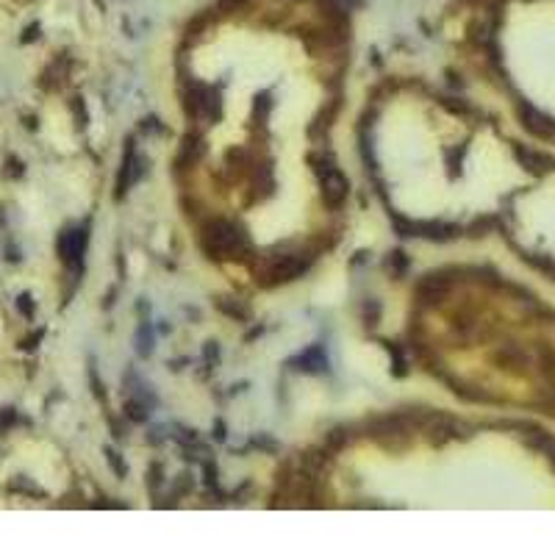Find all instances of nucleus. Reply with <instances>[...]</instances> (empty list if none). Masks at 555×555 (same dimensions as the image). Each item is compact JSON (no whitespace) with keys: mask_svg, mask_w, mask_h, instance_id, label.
Returning <instances> with one entry per match:
<instances>
[{"mask_svg":"<svg viewBox=\"0 0 555 555\" xmlns=\"http://www.w3.org/2000/svg\"><path fill=\"white\" fill-rule=\"evenodd\" d=\"M200 244L209 258L225 261V258H239L250 250V239L244 228L234 220H209L200 231Z\"/></svg>","mask_w":555,"mask_h":555,"instance_id":"1","label":"nucleus"},{"mask_svg":"<svg viewBox=\"0 0 555 555\" xmlns=\"http://www.w3.org/2000/svg\"><path fill=\"white\" fill-rule=\"evenodd\" d=\"M314 255L309 253H281V255H272L267 258V264L261 267V283L264 286H278V283H292L297 281L300 275L309 272Z\"/></svg>","mask_w":555,"mask_h":555,"instance_id":"2","label":"nucleus"},{"mask_svg":"<svg viewBox=\"0 0 555 555\" xmlns=\"http://www.w3.org/2000/svg\"><path fill=\"white\" fill-rule=\"evenodd\" d=\"M367 436H372L381 447L386 450H402L411 439V419L405 414H386V416H375L367 425Z\"/></svg>","mask_w":555,"mask_h":555,"instance_id":"3","label":"nucleus"},{"mask_svg":"<svg viewBox=\"0 0 555 555\" xmlns=\"http://www.w3.org/2000/svg\"><path fill=\"white\" fill-rule=\"evenodd\" d=\"M186 114L197 122H214L223 117V103H220V94L203 83H189L186 89Z\"/></svg>","mask_w":555,"mask_h":555,"instance_id":"4","label":"nucleus"},{"mask_svg":"<svg viewBox=\"0 0 555 555\" xmlns=\"http://www.w3.org/2000/svg\"><path fill=\"white\" fill-rule=\"evenodd\" d=\"M319 172V192H322V203L328 209H342L347 195H350V181L342 175V169L328 161L325 167H317Z\"/></svg>","mask_w":555,"mask_h":555,"instance_id":"5","label":"nucleus"},{"mask_svg":"<svg viewBox=\"0 0 555 555\" xmlns=\"http://www.w3.org/2000/svg\"><path fill=\"white\" fill-rule=\"evenodd\" d=\"M395 225L400 231V237H419V239H430V241H447V239L458 237V228L456 225H447V223H436V220H402V217H395Z\"/></svg>","mask_w":555,"mask_h":555,"instance_id":"6","label":"nucleus"},{"mask_svg":"<svg viewBox=\"0 0 555 555\" xmlns=\"http://www.w3.org/2000/svg\"><path fill=\"white\" fill-rule=\"evenodd\" d=\"M519 122L528 134H533L536 139H547V142H555V120L547 117L545 111L533 108L531 103H519Z\"/></svg>","mask_w":555,"mask_h":555,"instance_id":"7","label":"nucleus"},{"mask_svg":"<svg viewBox=\"0 0 555 555\" xmlns=\"http://www.w3.org/2000/svg\"><path fill=\"white\" fill-rule=\"evenodd\" d=\"M86 241H89V228H73V231H64L59 237V255L67 267H80L83 261V253H86Z\"/></svg>","mask_w":555,"mask_h":555,"instance_id":"8","label":"nucleus"},{"mask_svg":"<svg viewBox=\"0 0 555 555\" xmlns=\"http://www.w3.org/2000/svg\"><path fill=\"white\" fill-rule=\"evenodd\" d=\"M145 164L148 161L139 159L136 156V150H134V142H128V153H125V159H122V169H120V178H117V200L142 178V172H145Z\"/></svg>","mask_w":555,"mask_h":555,"instance_id":"9","label":"nucleus"},{"mask_svg":"<svg viewBox=\"0 0 555 555\" xmlns=\"http://www.w3.org/2000/svg\"><path fill=\"white\" fill-rule=\"evenodd\" d=\"M514 156L533 175H547L550 169H555V161L550 156H545V153H539L533 148H525V145H514Z\"/></svg>","mask_w":555,"mask_h":555,"instance_id":"10","label":"nucleus"},{"mask_svg":"<svg viewBox=\"0 0 555 555\" xmlns=\"http://www.w3.org/2000/svg\"><path fill=\"white\" fill-rule=\"evenodd\" d=\"M295 364H300L297 370H306V372H322L328 370V356L322 353V347H309L295 358Z\"/></svg>","mask_w":555,"mask_h":555,"instance_id":"11","label":"nucleus"},{"mask_svg":"<svg viewBox=\"0 0 555 555\" xmlns=\"http://www.w3.org/2000/svg\"><path fill=\"white\" fill-rule=\"evenodd\" d=\"M203 153H206L203 139H200V136H186V142H183V148H181V159H178V164L192 167V164H197V161L203 159Z\"/></svg>","mask_w":555,"mask_h":555,"instance_id":"12","label":"nucleus"},{"mask_svg":"<svg viewBox=\"0 0 555 555\" xmlns=\"http://www.w3.org/2000/svg\"><path fill=\"white\" fill-rule=\"evenodd\" d=\"M217 309L223 311V314H228L231 319H237V322H244V319L250 317V309L244 306V303H234V297H217Z\"/></svg>","mask_w":555,"mask_h":555,"instance_id":"13","label":"nucleus"},{"mask_svg":"<svg viewBox=\"0 0 555 555\" xmlns=\"http://www.w3.org/2000/svg\"><path fill=\"white\" fill-rule=\"evenodd\" d=\"M531 444L533 447H539L547 458H550V464L555 467V439L553 436H547V433H542V430H536L533 436H531Z\"/></svg>","mask_w":555,"mask_h":555,"instance_id":"14","label":"nucleus"},{"mask_svg":"<svg viewBox=\"0 0 555 555\" xmlns=\"http://www.w3.org/2000/svg\"><path fill=\"white\" fill-rule=\"evenodd\" d=\"M103 453H106V461L111 464V470H114L117 475H120V477H125V475H128V467H125V461L120 458V453H117V450H111V447H106Z\"/></svg>","mask_w":555,"mask_h":555,"instance_id":"15","label":"nucleus"},{"mask_svg":"<svg viewBox=\"0 0 555 555\" xmlns=\"http://www.w3.org/2000/svg\"><path fill=\"white\" fill-rule=\"evenodd\" d=\"M389 267H395V275H402V269L408 267V258H405V253H402V250H395V253H392Z\"/></svg>","mask_w":555,"mask_h":555,"instance_id":"16","label":"nucleus"},{"mask_svg":"<svg viewBox=\"0 0 555 555\" xmlns=\"http://www.w3.org/2000/svg\"><path fill=\"white\" fill-rule=\"evenodd\" d=\"M17 306H20V311H22L25 317H34V300H31V295H20Z\"/></svg>","mask_w":555,"mask_h":555,"instance_id":"17","label":"nucleus"},{"mask_svg":"<svg viewBox=\"0 0 555 555\" xmlns=\"http://www.w3.org/2000/svg\"><path fill=\"white\" fill-rule=\"evenodd\" d=\"M244 3H247V0H217V8L228 14V11H237V8H241Z\"/></svg>","mask_w":555,"mask_h":555,"instance_id":"18","label":"nucleus"},{"mask_svg":"<svg viewBox=\"0 0 555 555\" xmlns=\"http://www.w3.org/2000/svg\"><path fill=\"white\" fill-rule=\"evenodd\" d=\"M8 167H11V169H8V175H22V164H20L17 159H8Z\"/></svg>","mask_w":555,"mask_h":555,"instance_id":"19","label":"nucleus"},{"mask_svg":"<svg viewBox=\"0 0 555 555\" xmlns=\"http://www.w3.org/2000/svg\"><path fill=\"white\" fill-rule=\"evenodd\" d=\"M34 36H39V25H31V28L25 31V36H22V42H31Z\"/></svg>","mask_w":555,"mask_h":555,"instance_id":"20","label":"nucleus"}]
</instances>
